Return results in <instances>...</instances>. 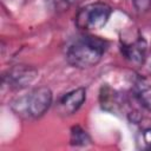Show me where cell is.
Here are the masks:
<instances>
[{
	"instance_id": "cell-2",
	"label": "cell",
	"mask_w": 151,
	"mask_h": 151,
	"mask_svg": "<svg viewBox=\"0 0 151 151\" xmlns=\"http://www.w3.org/2000/svg\"><path fill=\"white\" fill-rule=\"evenodd\" d=\"M53 94L47 86H39L26 96L17 98L12 103V110L20 117L38 119L42 117L52 105Z\"/></svg>"
},
{
	"instance_id": "cell-1",
	"label": "cell",
	"mask_w": 151,
	"mask_h": 151,
	"mask_svg": "<svg viewBox=\"0 0 151 151\" xmlns=\"http://www.w3.org/2000/svg\"><path fill=\"white\" fill-rule=\"evenodd\" d=\"M107 41L91 34L76 38L66 48L67 63L77 68H90L96 66L107 50Z\"/></svg>"
},
{
	"instance_id": "cell-4",
	"label": "cell",
	"mask_w": 151,
	"mask_h": 151,
	"mask_svg": "<svg viewBox=\"0 0 151 151\" xmlns=\"http://www.w3.org/2000/svg\"><path fill=\"white\" fill-rule=\"evenodd\" d=\"M147 44L144 37L136 31L126 33L120 38V51L126 60L134 65H142L146 57Z\"/></svg>"
},
{
	"instance_id": "cell-5",
	"label": "cell",
	"mask_w": 151,
	"mask_h": 151,
	"mask_svg": "<svg viewBox=\"0 0 151 151\" xmlns=\"http://www.w3.org/2000/svg\"><path fill=\"white\" fill-rule=\"evenodd\" d=\"M37 76V68L29 65L20 64L7 70V72L2 76V81L4 85H7L12 90H21L32 84Z\"/></svg>"
},
{
	"instance_id": "cell-8",
	"label": "cell",
	"mask_w": 151,
	"mask_h": 151,
	"mask_svg": "<svg viewBox=\"0 0 151 151\" xmlns=\"http://www.w3.org/2000/svg\"><path fill=\"white\" fill-rule=\"evenodd\" d=\"M90 143H91V137L83 127H80L79 125L71 127L70 144L72 146H86Z\"/></svg>"
},
{
	"instance_id": "cell-11",
	"label": "cell",
	"mask_w": 151,
	"mask_h": 151,
	"mask_svg": "<svg viewBox=\"0 0 151 151\" xmlns=\"http://www.w3.org/2000/svg\"><path fill=\"white\" fill-rule=\"evenodd\" d=\"M142 147L143 149H151V129H146L142 132Z\"/></svg>"
},
{
	"instance_id": "cell-10",
	"label": "cell",
	"mask_w": 151,
	"mask_h": 151,
	"mask_svg": "<svg viewBox=\"0 0 151 151\" xmlns=\"http://www.w3.org/2000/svg\"><path fill=\"white\" fill-rule=\"evenodd\" d=\"M132 4L138 13H145L151 9V0H132Z\"/></svg>"
},
{
	"instance_id": "cell-9",
	"label": "cell",
	"mask_w": 151,
	"mask_h": 151,
	"mask_svg": "<svg viewBox=\"0 0 151 151\" xmlns=\"http://www.w3.org/2000/svg\"><path fill=\"white\" fill-rule=\"evenodd\" d=\"M48 4L52 6V8L57 12H63L65 9H67L71 4L76 0H47Z\"/></svg>"
},
{
	"instance_id": "cell-7",
	"label": "cell",
	"mask_w": 151,
	"mask_h": 151,
	"mask_svg": "<svg viewBox=\"0 0 151 151\" xmlns=\"http://www.w3.org/2000/svg\"><path fill=\"white\" fill-rule=\"evenodd\" d=\"M134 93H136V98L140 103V105L144 106L146 110L151 111V84L140 79L136 84Z\"/></svg>"
},
{
	"instance_id": "cell-6",
	"label": "cell",
	"mask_w": 151,
	"mask_h": 151,
	"mask_svg": "<svg viewBox=\"0 0 151 151\" xmlns=\"http://www.w3.org/2000/svg\"><path fill=\"white\" fill-rule=\"evenodd\" d=\"M86 99V88L78 87L61 96L55 104V112L59 116L68 117L76 113Z\"/></svg>"
},
{
	"instance_id": "cell-3",
	"label": "cell",
	"mask_w": 151,
	"mask_h": 151,
	"mask_svg": "<svg viewBox=\"0 0 151 151\" xmlns=\"http://www.w3.org/2000/svg\"><path fill=\"white\" fill-rule=\"evenodd\" d=\"M111 13L112 8L106 2H90L78 9L74 17V24L81 31L99 29L106 25Z\"/></svg>"
}]
</instances>
